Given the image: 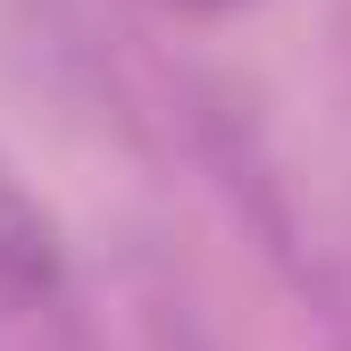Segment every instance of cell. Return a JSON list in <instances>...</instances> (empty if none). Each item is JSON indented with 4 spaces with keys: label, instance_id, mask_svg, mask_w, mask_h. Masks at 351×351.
Wrapping results in <instances>:
<instances>
[{
    "label": "cell",
    "instance_id": "cell-1",
    "mask_svg": "<svg viewBox=\"0 0 351 351\" xmlns=\"http://www.w3.org/2000/svg\"><path fill=\"white\" fill-rule=\"evenodd\" d=\"M51 285V226L25 209V193L0 176V310L9 301H34Z\"/></svg>",
    "mask_w": 351,
    "mask_h": 351
},
{
    "label": "cell",
    "instance_id": "cell-2",
    "mask_svg": "<svg viewBox=\"0 0 351 351\" xmlns=\"http://www.w3.org/2000/svg\"><path fill=\"white\" fill-rule=\"evenodd\" d=\"M176 9H226V0H176Z\"/></svg>",
    "mask_w": 351,
    "mask_h": 351
}]
</instances>
